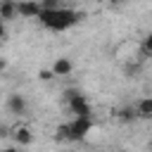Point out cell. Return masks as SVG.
Wrapping results in <instances>:
<instances>
[{"instance_id":"cell-14","label":"cell","mask_w":152,"mask_h":152,"mask_svg":"<svg viewBox=\"0 0 152 152\" xmlns=\"http://www.w3.org/2000/svg\"><path fill=\"white\" fill-rule=\"evenodd\" d=\"M55 140H69V128H66V124H62V126L55 128Z\"/></svg>"},{"instance_id":"cell-5","label":"cell","mask_w":152,"mask_h":152,"mask_svg":"<svg viewBox=\"0 0 152 152\" xmlns=\"http://www.w3.org/2000/svg\"><path fill=\"white\" fill-rule=\"evenodd\" d=\"M40 2L38 0H17V17L21 19H38Z\"/></svg>"},{"instance_id":"cell-6","label":"cell","mask_w":152,"mask_h":152,"mask_svg":"<svg viewBox=\"0 0 152 152\" xmlns=\"http://www.w3.org/2000/svg\"><path fill=\"white\" fill-rule=\"evenodd\" d=\"M5 107H7L10 114H26L28 100H26V95H21V93H10L7 100H5Z\"/></svg>"},{"instance_id":"cell-2","label":"cell","mask_w":152,"mask_h":152,"mask_svg":"<svg viewBox=\"0 0 152 152\" xmlns=\"http://www.w3.org/2000/svg\"><path fill=\"white\" fill-rule=\"evenodd\" d=\"M66 104H69V109H71L74 116H78V119H93L90 116V102L78 90H69L66 93Z\"/></svg>"},{"instance_id":"cell-15","label":"cell","mask_w":152,"mask_h":152,"mask_svg":"<svg viewBox=\"0 0 152 152\" xmlns=\"http://www.w3.org/2000/svg\"><path fill=\"white\" fill-rule=\"evenodd\" d=\"M7 38V26H5V21L0 19V40H5Z\"/></svg>"},{"instance_id":"cell-17","label":"cell","mask_w":152,"mask_h":152,"mask_svg":"<svg viewBox=\"0 0 152 152\" xmlns=\"http://www.w3.org/2000/svg\"><path fill=\"white\" fill-rule=\"evenodd\" d=\"M5 69H7V59H2V57H0V74H2Z\"/></svg>"},{"instance_id":"cell-18","label":"cell","mask_w":152,"mask_h":152,"mask_svg":"<svg viewBox=\"0 0 152 152\" xmlns=\"http://www.w3.org/2000/svg\"><path fill=\"white\" fill-rule=\"evenodd\" d=\"M112 2H119V5H121V2H128V0H112Z\"/></svg>"},{"instance_id":"cell-20","label":"cell","mask_w":152,"mask_h":152,"mask_svg":"<svg viewBox=\"0 0 152 152\" xmlns=\"http://www.w3.org/2000/svg\"><path fill=\"white\" fill-rule=\"evenodd\" d=\"M150 150H152V142H150Z\"/></svg>"},{"instance_id":"cell-16","label":"cell","mask_w":152,"mask_h":152,"mask_svg":"<svg viewBox=\"0 0 152 152\" xmlns=\"http://www.w3.org/2000/svg\"><path fill=\"white\" fill-rule=\"evenodd\" d=\"M0 152H21V147H17V145H7V147H2Z\"/></svg>"},{"instance_id":"cell-1","label":"cell","mask_w":152,"mask_h":152,"mask_svg":"<svg viewBox=\"0 0 152 152\" xmlns=\"http://www.w3.org/2000/svg\"><path fill=\"white\" fill-rule=\"evenodd\" d=\"M78 19H81V14L74 12V10H69V7L40 10V14H38V21H40L45 28H50V31H66V28H71Z\"/></svg>"},{"instance_id":"cell-10","label":"cell","mask_w":152,"mask_h":152,"mask_svg":"<svg viewBox=\"0 0 152 152\" xmlns=\"http://www.w3.org/2000/svg\"><path fill=\"white\" fill-rule=\"evenodd\" d=\"M140 52H142L145 57H152V31L142 38V43H140Z\"/></svg>"},{"instance_id":"cell-13","label":"cell","mask_w":152,"mask_h":152,"mask_svg":"<svg viewBox=\"0 0 152 152\" xmlns=\"http://www.w3.org/2000/svg\"><path fill=\"white\" fill-rule=\"evenodd\" d=\"M38 81H43V83H50V81H55V74H52V69H38Z\"/></svg>"},{"instance_id":"cell-8","label":"cell","mask_w":152,"mask_h":152,"mask_svg":"<svg viewBox=\"0 0 152 152\" xmlns=\"http://www.w3.org/2000/svg\"><path fill=\"white\" fill-rule=\"evenodd\" d=\"M133 109H135V119L150 121V119H152V97H140V100L133 104Z\"/></svg>"},{"instance_id":"cell-7","label":"cell","mask_w":152,"mask_h":152,"mask_svg":"<svg viewBox=\"0 0 152 152\" xmlns=\"http://www.w3.org/2000/svg\"><path fill=\"white\" fill-rule=\"evenodd\" d=\"M52 74H55V78H66V76H71L74 74V62L69 59V57H57L55 62H52Z\"/></svg>"},{"instance_id":"cell-9","label":"cell","mask_w":152,"mask_h":152,"mask_svg":"<svg viewBox=\"0 0 152 152\" xmlns=\"http://www.w3.org/2000/svg\"><path fill=\"white\" fill-rule=\"evenodd\" d=\"M17 17V2H0V19L7 24Z\"/></svg>"},{"instance_id":"cell-11","label":"cell","mask_w":152,"mask_h":152,"mask_svg":"<svg viewBox=\"0 0 152 152\" xmlns=\"http://www.w3.org/2000/svg\"><path fill=\"white\" fill-rule=\"evenodd\" d=\"M116 116H119L121 121H133V119H135V109H133V107H121V109L116 112Z\"/></svg>"},{"instance_id":"cell-3","label":"cell","mask_w":152,"mask_h":152,"mask_svg":"<svg viewBox=\"0 0 152 152\" xmlns=\"http://www.w3.org/2000/svg\"><path fill=\"white\" fill-rule=\"evenodd\" d=\"M10 138H12V142H14L17 147H28V145H33V131H31L28 124H21V121L10 128Z\"/></svg>"},{"instance_id":"cell-12","label":"cell","mask_w":152,"mask_h":152,"mask_svg":"<svg viewBox=\"0 0 152 152\" xmlns=\"http://www.w3.org/2000/svg\"><path fill=\"white\" fill-rule=\"evenodd\" d=\"M38 2H40V10H59V7H64L62 0H38Z\"/></svg>"},{"instance_id":"cell-19","label":"cell","mask_w":152,"mask_h":152,"mask_svg":"<svg viewBox=\"0 0 152 152\" xmlns=\"http://www.w3.org/2000/svg\"><path fill=\"white\" fill-rule=\"evenodd\" d=\"M0 2H17V0H0Z\"/></svg>"},{"instance_id":"cell-4","label":"cell","mask_w":152,"mask_h":152,"mask_svg":"<svg viewBox=\"0 0 152 152\" xmlns=\"http://www.w3.org/2000/svg\"><path fill=\"white\" fill-rule=\"evenodd\" d=\"M66 128H69V140H83L93 131V119H78V116H74L66 124Z\"/></svg>"}]
</instances>
